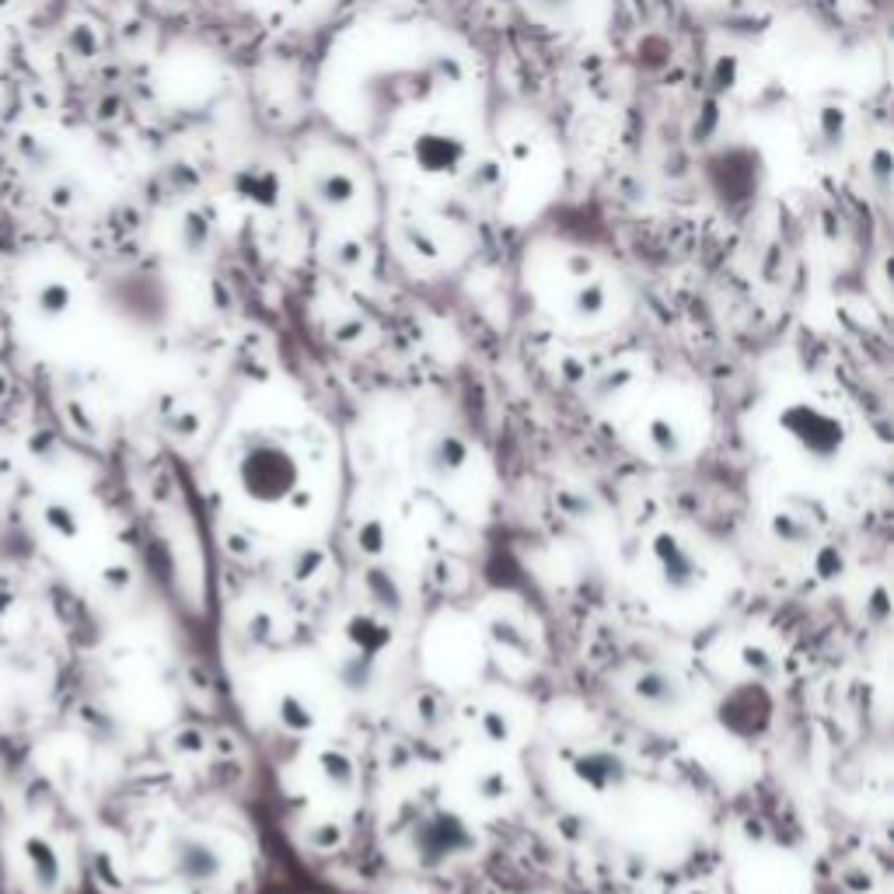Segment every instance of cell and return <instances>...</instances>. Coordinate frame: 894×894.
Segmentation results:
<instances>
[{
  "instance_id": "obj_1",
  "label": "cell",
  "mask_w": 894,
  "mask_h": 894,
  "mask_svg": "<svg viewBox=\"0 0 894 894\" xmlns=\"http://www.w3.org/2000/svg\"><path fill=\"white\" fill-rule=\"evenodd\" d=\"M301 468L287 447L273 441H255L245 447L238 461V482L252 500L259 503H280L283 496L294 493Z\"/></svg>"
},
{
  "instance_id": "obj_2",
  "label": "cell",
  "mask_w": 894,
  "mask_h": 894,
  "mask_svg": "<svg viewBox=\"0 0 894 894\" xmlns=\"http://www.w3.org/2000/svg\"><path fill=\"white\" fill-rule=\"evenodd\" d=\"M783 423H786V430H790L793 441L804 447L811 458H832V454L842 447L839 420H832V416L821 413V409L793 406Z\"/></svg>"
},
{
  "instance_id": "obj_3",
  "label": "cell",
  "mask_w": 894,
  "mask_h": 894,
  "mask_svg": "<svg viewBox=\"0 0 894 894\" xmlns=\"http://www.w3.org/2000/svg\"><path fill=\"white\" fill-rule=\"evenodd\" d=\"M172 867L189 884H214L224 870V860L217 846H210L200 835H179L172 842Z\"/></svg>"
},
{
  "instance_id": "obj_4",
  "label": "cell",
  "mask_w": 894,
  "mask_h": 894,
  "mask_svg": "<svg viewBox=\"0 0 894 894\" xmlns=\"http://www.w3.org/2000/svg\"><path fill=\"white\" fill-rule=\"evenodd\" d=\"M468 846H472V835L465 832V825L458 818H447V814H434V818H427L416 828V849L434 863L447 860V856L461 853Z\"/></svg>"
},
{
  "instance_id": "obj_5",
  "label": "cell",
  "mask_w": 894,
  "mask_h": 894,
  "mask_svg": "<svg viewBox=\"0 0 894 894\" xmlns=\"http://www.w3.org/2000/svg\"><path fill=\"white\" fill-rule=\"evenodd\" d=\"M21 853H25L28 877L35 881V888L46 891V894L60 888L63 863H60V853L53 849V842H46L42 835H28V839L21 842Z\"/></svg>"
},
{
  "instance_id": "obj_6",
  "label": "cell",
  "mask_w": 894,
  "mask_h": 894,
  "mask_svg": "<svg viewBox=\"0 0 894 894\" xmlns=\"http://www.w3.org/2000/svg\"><path fill=\"white\" fill-rule=\"evenodd\" d=\"M657 559H661V570L674 591H688L699 580V566H695L692 552L681 549L674 538H661L657 542Z\"/></svg>"
},
{
  "instance_id": "obj_7",
  "label": "cell",
  "mask_w": 894,
  "mask_h": 894,
  "mask_svg": "<svg viewBox=\"0 0 894 894\" xmlns=\"http://www.w3.org/2000/svg\"><path fill=\"white\" fill-rule=\"evenodd\" d=\"M636 695H640V699L647 702V706L664 709V706H678L681 688L674 685L668 674L650 671V674H643V678H640V685H636Z\"/></svg>"
},
{
  "instance_id": "obj_8",
  "label": "cell",
  "mask_w": 894,
  "mask_h": 894,
  "mask_svg": "<svg viewBox=\"0 0 894 894\" xmlns=\"http://www.w3.org/2000/svg\"><path fill=\"white\" fill-rule=\"evenodd\" d=\"M74 304V290L67 287L63 280H49L35 290V311L42 318H63Z\"/></svg>"
},
{
  "instance_id": "obj_9",
  "label": "cell",
  "mask_w": 894,
  "mask_h": 894,
  "mask_svg": "<svg viewBox=\"0 0 894 894\" xmlns=\"http://www.w3.org/2000/svg\"><path fill=\"white\" fill-rule=\"evenodd\" d=\"M580 776L591 779L594 786H612V783H619L626 772H622L619 758H612L608 751H594V755H587L584 762H580Z\"/></svg>"
},
{
  "instance_id": "obj_10",
  "label": "cell",
  "mask_w": 894,
  "mask_h": 894,
  "mask_svg": "<svg viewBox=\"0 0 894 894\" xmlns=\"http://www.w3.org/2000/svg\"><path fill=\"white\" fill-rule=\"evenodd\" d=\"M42 521H46V528L53 531L56 538H63V542H74V538L81 535V517H77L67 503H46V507H42Z\"/></svg>"
}]
</instances>
